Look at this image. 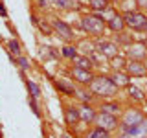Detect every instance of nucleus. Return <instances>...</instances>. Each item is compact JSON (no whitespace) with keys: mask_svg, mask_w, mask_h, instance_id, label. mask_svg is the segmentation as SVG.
<instances>
[{"mask_svg":"<svg viewBox=\"0 0 147 138\" xmlns=\"http://www.w3.org/2000/svg\"><path fill=\"white\" fill-rule=\"evenodd\" d=\"M26 87H28V90H30V94H31V98H33V99H37V98L40 96V87L37 85V83H33V81L28 79V81H26Z\"/></svg>","mask_w":147,"mask_h":138,"instance_id":"b1692460","label":"nucleus"},{"mask_svg":"<svg viewBox=\"0 0 147 138\" xmlns=\"http://www.w3.org/2000/svg\"><path fill=\"white\" fill-rule=\"evenodd\" d=\"M96 127L99 129H105V131H114V129H118L119 122L116 116H112V114H105V112H98L96 114V120H94Z\"/></svg>","mask_w":147,"mask_h":138,"instance_id":"0eeeda50","label":"nucleus"},{"mask_svg":"<svg viewBox=\"0 0 147 138\" xmlns=\"http://www.w3.org/2000/svg\"><path fill=\"white\" fill-rule=\"evenodd\" d=\"M37 4H39V7H48L50 6V0H39Z\"/></svg>","mask_w":147,"mask_h":138,"instance_id":"473e14b6","label":"nucleus"},{"mask_svg":"<svg viewBox=\"0 0 147 138\" xmlns=\"http://www.w3.org/2000/svg\"><path fill=\"white\" fill-rule=\"evenodd\" d=\"M145 103H147V99H145Z\"/></svg>","mask_w":147,"mask_h":138,"instance_id":"58836bf2","label":"nucleus"},{"mask_svg":"<svg viewBox=\"0 0 147 138\" xmlns=\"http://www.w3.org/2000/svg\"><path fill=\"white\" fill-rule=\"evenodd\" d=\"M88 57H90V61L94 63V64H96V63H101V61H103V59H105L103 55H101V53L98 52V50H94V52H92V53L88 55Z\"/></svg>","mask_w":147,"mask_h":138,"instance_id":"7c9ffc66","label":"nucleus"},{"mask_svg":"<svg viewBox=\"0 0 147 138\" xmlns=\"http://www.w3.org/2000/svg\"><path fill=\"white\" fill-rule=\"evenodd\" d=\"M107 28V22L103 20L101 17H98L96 13H88V15L81 17V30L86 31L88 35H96L99 37Z\"/></svg>","mask_w":147,"mask_h":138,"instance_id":"f03ea898","label":"nucleus"},{"mask_svg":"<svg viewBox=\"0 0 147 138\" xmlns=\"http://www.w3.org/2000/svg\"><path fill=\"white\" fill-rule=\"evenodd\" d=\"M127 89V94L131 96L134 101H145V96H144V92H142L140 89H138L136 85H132V83H129V85L125 87Z\"/></svg>","mask_w":147,"mask_h":138,"instance_id":"412c9836","label":"nucleus"},{"mask_svg":"<svg viewBox=\"0 0 147 138\" xmlns=\"http://www.w3.org/2000/svg\"><path fill=\"white\" fill-rule=\"evenodd\" d=\"M136 4H138V7L147 9V0H136Z\"/></svg>","mask_w":147,"mask_h":138,"instance_id":"72a5a7b5","label":"nucleus"},{"mask_svg":"<svg viewBox=\"0 0 147 138\" xmlns=\"http://www.w3.org/2000/svg\"><path fill=\"white\" fill-rule=\"evenodd\" d=\"M50 24H52V28H53V33H57V37H61L63 41H66V43L74 41V31L64 20H61V18H53V20H50Z\"/></svg>","mask_w":147,"mask_h":138,"instance_id":"423d86ee","label":"nucleus"},{"mask_svg":"<svg viewBox=\"0 0 147 138\" xmlns=\"http://www.w3.org/2000/svg\"><path fill=\"white\" fill-rule=\"evenodd\" d=\"M145 116H144V112L142 110H138V109H125L123 110V114H121V120H119V125L118 129H125V127H132V125H138V123L142 122Z\"/></svg>","mask_w":147,"mask_h":138,"instance_id":"20e7f679","label":"nucleus"},{"mask_svg":"<svg viewBox=\"0 0 147 138\" xmlns=\"http://www.w3.org/2000/svg\"><path fill=\"white\" fill-rule=\"evenodd\" d=\"M61 55H63V57H66V59H74L77 55V48H76V46H72V44H66L61 50Z\"/></svg>","mask_w":147,"mask_h":138,"instance_id":"393cba45","label":"nucleus"},{"mask_svg":"<svg viewBox=\"0 0 147 138\" xmlns=\"http://www.w3.org/2000/svg\"><path fill=\"white\" fill-rule=\"evenodd\" d=\"M110 2H119V0H110Z\"/></svg>","mask_w":147,"mask_h":138,"instance_id":"c9c22d12","label":"nucleus"},{"mask_svg":"<svg viewBox=\"0 0 147 138\" xmlns=\"http://www.w3.org/2000/svg\"><path fill=\"white\" fill-rule=\"evenodd\" d=\"M125 70H127V76H145L147 74V66H145V63L144 61H127V66H125Z\"/></svg>","mask_w":147,"mask_h":138,"instance_id":"9b49d317","label":"nucleus"},{"mask_svg":"<svg viewBox=\"0 0 147 138\" xmlns=\"http://www.w3.org/2000/svg\"><path fill=\"white\" fill-rule=\"evenodd\" d=\"M37 26H39V30L42 31L44 35H52V33H53L52 24H48V22H44V20H39V22H37Z\"/></svg>","mask_w":147,"mask_h":138,"instance_id":"cd10ccee","label":"nucleus"},{"mask_svg":"<svg viewBox=\"0 0 147 138\" xmlns=\"http://www.w3.org/2000/svg\"><path fill=\"white\" fill-rule=\"evenodd\" d=\"M107 28L114 33H119V31L125 30V20H123L121 13H114L110 18H107Z\"/></svg>","mask_w":147,"mask_h":138,"instance_id":"f8f14e48","label":"nucleus"},{"mask_svg":"<svg viewBox=\"0 0 147 138\" xmlns=\"http://www.w3.org/2000/svg\"><path fill=\"white\" fill-rule=\"evenodd\" d=\"M88 6L94 9L96 13H101L109 7V2H105V0H88Z\"/></svg>","mask_w":147,"mask_h":138,"instance_id":"5701e85b","label":"nucleus"},{"mask_svg":"<svg viewBox=\"0 0 147 138\" xmlns=\"http://www.w3.org/2000/svg\"><path fill=\"white\" fill-rule=\"evenodd\" d=\"M116 43H118V46H129L131 44V37L125 31H119V33H116Z\"/></svg>","mask_w":147,"mask_h":138,"instance_id":"a878e982","label":"nucleus"},{"mask_svg":"<svg viewBox=\"0 0 147 138\" xmlns=\"http://www.w3.org/2000/svg\"><path fill=\"white\" fill-rule=\"evenodd\" d=\"M50 6L59 7V9H76V7H79L77 6V0H50Z\"/></svg>","mask_w":147,"mask_h":138,"instance_id":"6ab92c4d","label":"nucleus"},{"mask_svg":"<svg viewBox=\"0 0 147 138\" xmlns=\"http://www.w3.org/2000/svg\"><path fill=\"white\" fill-rule=\"evenodd\" d=\"M7 48H9V53H11V55H15V57H18V55H20V44H18L15 39H11V41L7 43Z\"/></svg>","mask_w":147,"mask_h":138,"instance_id":"bb28decb","label":"nucleus"},{"mask_svg":"<svg viewBox=\"0 0 147 138\" xmlns=\"http://www.w3.org/2000/svg\"><path fill=\"white\" fill-rule=\"evenodd\" d=\"M64 120H66V123L70 127H74L77 122H79V110L77 107H74V105H66L64 107Z\"/></svg>","mask_w":147,"mask_h":138,"instance_id":"2eb2a0df","label":"nucleus"},{"mask_svg":"<svg viewBox=\"0 0 147 138\" xmlns=\"http://www.w3.org/2000/svg\"><path fill=\"white\" fill-rule=\"evenodd\" d=\"M53 85L57 87L59 90L63 92V94H66V96H76L77 94V90L74 89V85L68 79H63V77H59V79H53Z\"/></svg>","mask_w":147,"mask_h":138,"instance_id":"4468645a","label":"nucleus"},{"mask_svg":"<svg viewBox=\"0 0 147 138\" xmlns=\"http://www.w3.org/2000/svg\"><path fill=\"white\" fill-rule=\"evenodd\" d=\"M109 77H110V81H112L114 85L118 87V89H121V87H127L129 83H131V79H129V76H127L125 72H118V70H114Z\"/></svg>","mask_w":147,"mask_h":138,"instance_id":"f3484780","label":"nucleus"},{"mask_svg":"<svg viewBox=\"0 0 147 138\" xmlns=\"http://www.w3.org/2000/svg\"><path fill=\"white\" fill-rule=\"evenodd\" d=\"M85 138H110V133L105 131V129H99V127H94L86 133Z\"/></svg>","mask_w":147,"mask_h":138,"instance_id":"4be33fe9","label":"nucleus"},{"mask_svg":"<svg viewBox=\"0 0 147 138\" xmlns=\"http://www.w3.org/2000/svg\"><path fill=\"white\" fill-rule=\"evenodd\" d=\"M105 2H110V0H105Z\"/></svg>","mask_w":147,"mask_h":138,"instance_id":"e433bc0d","label":"nucleus"},{"mask_svg":"<svg viewBox=\"0 0 147 138\" xmlns=\"http://www.w3.org/2000/svg\"><path fill=\"white\" fill-rule=\"evenodd\" d=\"M119 138H147V118H144L138 125L119 129Z\"/></svg>","mask_w":147,"mask_h":138,"instance_id":"39448f33","label":"nucleus"},{"mask_svg":"<svg viewBox=\"0 0 147 138\" xmlns=\"http://www.w3.org/2000/svg\"><path fill=\"white\" fill-rule=\"evenodd\" d=\"M145 31H147V26H145Z\"/></svg>","mask_w":147,"mask_h":138,"instance_id":"4c0bfd02","label":"nucleus"},{"mask_svg":"<svg viewBox=\"0 0 147 138\" xmlns=\"http://www.w3.org/2000/svg\"><path fill=\"white\" fill-rule=\"evenodd\" d=\"M76 96L83 99V103H90V101H92V98H94V94H92V92H86V90H81V92H77Z\"/></svg>","mask_w":147,"mask_h":138,"instance_id":"c85d7f7f","label":"nucleus"},{"mask_svg":"<svg viewBox=\"0 0 147 138\" xmlns=\"http://www.w3.org/2000/svg\"><path fill=\"white\" fill-rule=\"evenodd\" d=\"M72 64L76 68H83V70H90L92 72V66H94V63L90 61L88 55H76L74 59H70Z\"/></svg>","mask_w":147,"mask_h":138,"instance_id":"dca6fc26","label":"nucleus"},{"mask_svg":"<svg viewBox=\"0 0 147 138\" xmlns=\"http://www.w3.org/2000/svg\"><path fill=\"white\" fill-rule=\"evenodd\" d=\"M94 48L107 59H112L114 55H118V44L112 43V41H105V39H98L94 44Z\"/></svg>","mask_w":147,"mask_h":138,"instance_id":"6e6552de","label":"nucleus"},{"mask_svg":"<svg viewBox=\"0 0 147 138\" xmlns=\"http://www.w3.org/2000/svg\"><path fill=\"white\" fill-rule=\"evenodd\" d=\"M30 107H31V109H33V112L37 114V116H39V109H37V103H35V99H33V98H31V99H30Z\"/></svg>","mask_w":147,"mask_h":138,"instance_id":"2f4dec72","label":"nucleus"},{"mask_svg":"<svg viewBox=\"0 0 147 138\" xmlns=\"http://www.w3.org/2000/svg\"><path fill=\"white\" fill-rule=\"evenodd\" d=\"M72 77L81 85H90V81L94 79V74L90 70H83V68H76L72 66Z\"/></svg>","mask_w":147,"mask_h":138,"instance_id":"ddd939ff","label":"nucleus"},{"mask_svg":"<svg viewBox=\"0 0 147 138\" xmlns=\"http://www.w3.org/2000/svg\"><path fill=\"white\" fill-rule=\"evenodd\" d=\"M0 15L6 17V7H4V4H2V2H0Z\"/></svg>","mask_w":147,"mask_h":138,"instance_id":"f704fd0d","label":"nucleus"},{"mask_svg":"<svg viewBox=\"0 0 147 138\" xmlns=\"http://www.w3.org/2000/svg\"><path fill=\"white\" fill-rule=\"evenodd\" d=\"M121 15H123V20H125V26H129L134 31H145V26H147V15L145 13L136 9V11H125Z\"/></svg>","mask_w":147,"mask_h":138,"instance_id":"7ed1b4c3","label":"nucleus"},{"mask_svg":"<svg viewBox=\"0 0 147 138\" xmlns=\"http://www.w3.org/2000/svg\"><path fill=\"white\" fill-rule=\"evenodd\" d=\"M79 110V122H85V123H94L96 120V109L92 107L90 103H81V107H77Z\"/></svg>","mask_w":147,"mask_h":138,"instance_id":"9d476101","label":"nucleus"},{"mask_svg":"<svg viewBox=\"0 0 147 138\" xmlns=\"http://www.w3.org/2000/svg\"><path fill=\"white\" fill-rule=\"evenodd\" d=\"M110 66H112V70H118V72H123L127 66V59L125 55H114L112 59H110Z\"/></svg>","mask_w":147,"mask_h":138,"instance_id":"aec40b11","label":"nucleus"},{"mask_svg":"<svg viewBox=\"0 0 147 138\" xmlns=\"http://www.w3.org/2000/svg\"><path fill=\"white\" fill-rule=\"evenodd\" d=\"M88 87L92 94L99 96V98H114L118 94V87L110 81L109 76H94Z\"/></svg>","mask_w":147,"mask_h":138,"instance_id":"f257e3e1","label":"nucleus"},{"mask_svg":"<svg viewBox=\"0 0 147 138\" xmlns=\"http://www.w3.org/2000/svg\"><path fill=\"white\" fill-rule=\"evenodd\" d=\"M99 112L116 116V114L119 112V103H118V101H103V103L99 105Z\"/></svg>","mask_w":147,"mask_h":138,"instance_id":"a211bd4d","label":"nucleus"},{"mask_svg":"<svg viewBox=\"0 0 147 138\" xmlns=\"http://www.w3.org/2000/svg\"><path fill=\"white\" fill-rule=\"evenodd\" d=\"M127 57H131V61H144L147 57V46L144 43H131L125 50Z\"/></svg>","mask_w":147,"mask_h":138,"instance_id":"1a4fd4ad","label":"nucleus"},{"mask_svg":"<svg viewBox=\"0 0 147 138\" xmlns=\"http://www.w3.org/2000/svg\"><path fill=\"white\" fill-rule=\"evenodd\" d=\"M17 64L22 68V70H28V68H30V61H28L24 55H18L17 57Z\"/></svg>","mask_w":147,"mask_h":138,"instance_id":"c756f323","label":"nucleus"}]
</instances>
